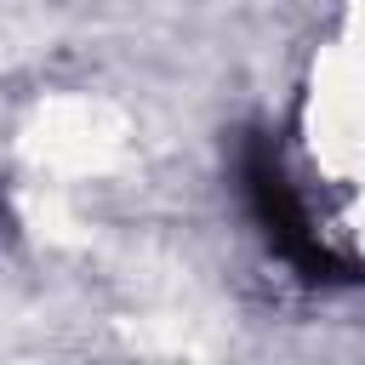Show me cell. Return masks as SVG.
Returning <instances> with one entry per match:
<instances>
[{"label":"cell","mask_w":365,"mask_h":365,"mask_svg":"<svg viewBox=\"0 0 365 365\" xmlns=\"http://www.w3.org/2000/svg\"><path fill=\"white\" fill-rule=\"evenodd\" d=\"M240 177H245V200H251L268 245L279 257H291L302 268V279H359L336 251H325L314 240V228H308V217H302V205H297V194H291V182H285V171H279V160H274V148L262 137H245Z\"/></svg>","instance_id":"1"}]
</instances>
